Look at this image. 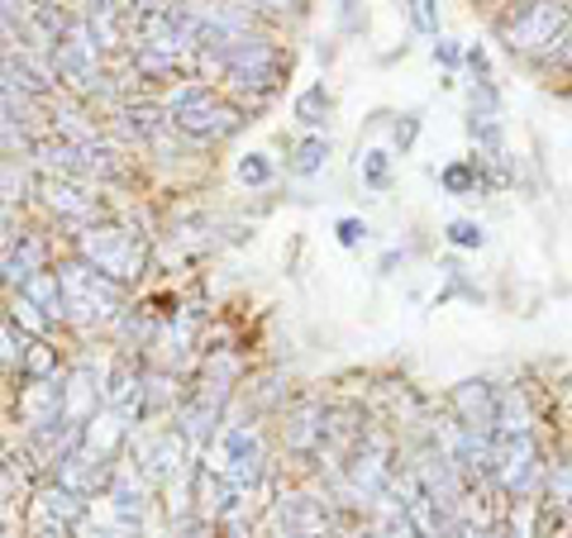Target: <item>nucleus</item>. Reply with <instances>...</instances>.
Masks as SVG:
<instances>
[{"mask_svg":"<svg viewBox=\"0 0 572 538\" xmlns=\"http://www.w3.org/2000/svg\"><path fill=\"white\" fill-rule=\"evenodd\" d=\"M82 262L105 272L110 281H134L143 272V239L130 229H115V225H86L82 229Z\"/></svg>","mask_w":572,"mask_h":538,"instance_id":"obj_2","label":"nucleus"},{"mask_svg":"<svg viewBox=\"0 0 572 538\" xmlns=\"http://www.w3.org/2000/svg\"><path fill=\"white\" fill-rule=\"evenodd\" d=\"M449 244L453 248H482L487 244V229L472 225V219H453V225H449Z\"/></svg>","mask_w":572,"mask_h":538,"instance_id":"obj_35","label":"nucleus"},{"mask_svg":"<svg viewBox=\"0 0 572 538\" xmlns=\"http://www.w3.org/2000/svg\"><path fill=\"white\" fill-rule=\"evenodd\" d=\"M20 368L29 372V382H48V376L58 372V358H53V348L29 343V348H24V358H20Z\"/></svg>","mask_w":572,"mask_h":538,"instance_id":"obj_31","label":"nucleus"},{"mask_svg":"<svg viewBox=\"0 0 572 538\" xmlns=\"http://www.w3.org/2000/svg\"><path fill=\"white\" fill-rule=\"evenodd\" d=\"M34 538H68V529H58V525H43Z\"/></svg>","mask_w":572,"mask_h":538,"instance_id":"obj_48","label":"nucleus"},{"mask_svg":"<svg viewBox=\"0 0 572 538\" xmlns=\"http://www.w3.org/2000/svg\"><path fill=\"white\" fill-rule=\"evenodd\" d=\"M101 10H124V0H91V14H101Z\"/></svg>","mask_w":572,"mask_h":538,"instance_id":"obj_46","label":"nucleus"},{"mask_svg":"<svg viewBox=\"0 0 572 538\" xmlns=\"http://www.w3.org/2000/svg\"><path fill=\"white\" fill-rule=\"evenodd\" d=\"M539 448H534V434H520V438H497V467H491V477L505 496L524 500L539 482Z\"/></svg>","mask_w":572,"mask_h":538,"instance_id":"obj_8","label":"nucleus"},{"mask_svg":"<svg viewBox=\"0 0 572 538\" xmlns=\"http://www.w3.org/2000/svg\"><path fill=\"white\" fill-rule=\"evenodd\" d=\"M20 192H24V172H20V163H10V157H0V205L14 200Z\"/></svg>","mask_w":572,"mask_h":538,"instance_id":"obj_39","label":"nucleus"},{"mask_svg":"<svg viewBox=\"0 0 572 538\" xmlns=\"http://www.w3.org/2000/svg\"><path fill=\"white\" fill-rule=\"evenodd\" d=\"M416 134H420V120L416 115H401V124H396V144L410 148V144H416Z\"/></svg>","mask_w":572,"mask_h":538,"instance_id":"obj_42","label":"nucleus"},{"mask_svg":"<svg viewBox=\"0 0 572 538\" xmlns=\"http://www.w3.org/2000/svg\"><path fill=\"white\" fill-rule=\"evenodd\" d=\"M14 239H20V225H14V215H10V205H0V252H6Z\"/></svg>","mask_w":572,"mask_h":538,"instance_id":"obj_41","label":"nucleus"},{"mask_svg":"<svg viewBox=\"0 0 572 538\" xmlns=\"http://www.w3.org/2000/svg\"><path fill=\"white\" fill-rule=\"evenodd\" d=\"M58 281H62V310H68V320L110 324L124 310V287L110 281L105 272H95V267H86V262L58 267Z\"/></svg>","mask_w":572,"mask_h":538,"instance_id":"obj_1","label":"nucleus"},{"mask_svg":"<svg viewBox=\"0 0 572 538\" xmlns=\"http://www.w3.org/2000/svg\"><path fill=\"white\" fill-rule=\"evenodd\" d=\"M453 410H458V430H477L491 434L497 430V391L487 382H463L453 391Z\"/></svg>","mask_w":572,"mask_h":538,"instance_id":"obj_13","label":"nucleus"},{"mask_svg":"<svg viewBox=\"0 0 572 538\" xmlns=\"http://www.w3.org/2000/svg\"><path fill=\"white\" fill-rule=\"evenodd\" d=\"M372 505H377V529H372V538H420L416 525H410L406 510L391 496H377Z\"/></svg>","mask_w":572,"mask_h":538,"instance_id":"obj_25","label":"nucleus"},{"mask_svg":"<svg viewBox=\"0 0 572 538\" xmlns=\"http://www.w3.org/2000/svg\"><path fill=\"white\" fill-rule=\"evenodd\" d=\"M0 529H6V525H0Z\"/></svg>","mask_w":572,"mask_h":538,"instance_id":"obj_50","label":"nucleus"},{"mask_svg":"<svg viewBox=\"0 0 572 538\" xmlns=\"http://www.w3.org/2000/svg\"><path fill=\"white\" fill-rule=\"evenodd\" d=\"M358 177H362L368 192H387L391 186V153L387 148H368L358 157Z\"/></svg>","mask_w":572,"mask_h":538,"instance_id":"obj_28","label":"nucleus"},{"mask_svg":"<svg viewBox=\"0 0 572 538\" xmlns=\"http://www.w3.org/2000/svg\"><path fill=\"white\" fill-rule=\"evenodd\" d=\"M215 472L229 486H253L258 482L263 477V438H258V430H248V424H229V430H219Z\"/></svg>","mask_w":572,"mask_h":538,"instance_id":"obj_7","label":"nucleus"},{"mask_svg":"<svg viewBox=\"0 0 572 538\" xmlns=\"http://www.w3.org/2000/svg\"><path fill=\"white\" fill-rule=\"evenodd\" d=\"M234 486L219 477L215 467H201L196 472V510H201V519H219V515H229L234 510Z\"/></svg>","mask_w":572,"mask_h":538,"instance_id":"obj_21","label":"nucleus"},{"mask_svg":"<svg viewBox=\"0 0 572 538\" xmlns=\"http://www.w3.org/2000/svg\"><path fill=\"white\" fill-rule=\"evenodd\" d=\"M10 320L14 324H20L24 329V334H48V324H53V320H48V314L34 306V300H24V296H14V306H10Z\"/></svg>","mask_w":572,"mask_h":538,"instance_id":"obj_32","label":"nucleus"},{"mask_svg":"<svg viewBox=\"0 0 572 538\" xmlns=\"http://www.w3.org/2000/svg\"><path fill=\"white\" fill-rule=\"evenodd\" d=\"M105 482H110V467L91 463L82 448H68L58 457V486L76 490V496H95V486H105Z\"/></svg>","mask_w":572,"mask_h":538,"instance_id":"obj_17","label":"nucleus"},{"mask_svg":"<svg viewBox=\"0 0 572 538\" xmlns=\"http://www.w3.org/2000/svg\"><path fill=\"white\" fill-rule=\"evenodd\" d=\"M511 538H530V505H520V519L511 515Z\"/></svg>","mask_w":572,"mask_h":538,"instance_id":"obj_44","label":"nucleus"},{"mask_svg":"<svg viewBox=\"0 0 572 538\" xmlns=\"http://www.w3.org/2000/svg\"><path fill=\"white\" fill-rule=\"evenodd\" d=\"M20 415L29 430H62V382L48 376V382H29L20 391Z\"/></svg>","mask_w":572,"mask_h":538,"instance_id":"obj_12","label":"nucleus"},{"mask_svg":"<svg viewBox=\"0 0 572 538\" xmlns=\"http://www.w3.org/2000/svg\"><path fill=\"white\" fill-rule=\"evenodd\" d=\"M20 358H24V343H20V334H14V320L0 314V368H14Z\"/></svg>","mask_w":572,"mask_h":538,"instance_id":"obj_34","label":"nucleus"},{"mask_svg":"<svg viewBox=\"0 0 572 538\" xmlns=\"http://www.w3.org/2000/svg\"><path fill=\"white\" fill-rule=\"evenodd\" d=\"M468 134H472V144H477V153H482L487 163H505V138H501L497 115H472Z\"/></svg>","mask_w":572,"mask_h":538,"instance_id":"obj_24","label":"nucleus"},{"mask_svg":"<svg viewBox=\"0 0 572 538\" xmlns=\"http://www.w3.org/2000/svg\"><path fill=\"white\" fill-rule=\"evenodd\" d=\"M39 196H43L48 210H58V215H68V219H91L95 215V200L72 177H43Z\"/></svg>","mask_w":572,"mask_h":538,"instance_id":"obj_18","label":"nucleus"},{"mask_svg":"<svg viewBox=\"0 0 572 538\" xmlns=\"http://www.w3.org/2000/svg\"><path fill=\"white\" fill-rule=\"evenodd\" d=\"M238 182H244V186H267V182H273V163H267L263 153L238 157Z\"/></svg>","mask_w":572,"mask_h":538,"instance_id":"obj_33","label":"nucleus"},{"mask_svg":"<svg viewBox=\"0 0 572 538\" xmlns=\"http://www.w3.org/2000/svg\"><path fill=\"white\" fill-rule=\"evenodd\" d=\"M34 272H43V244L34 234H20V239L0 252V277H6L10 287H24Z\"/></svg>","mask_w":572,"mask_h":538,"instance_id":"obj_19","label":"nucleus"},{"mask_svg":"<svg viewBox=\"0 0 572 538\" xmlns=\"http://www.w3.org/2000/svg\"><path fill=\"white\" fill-rule=\"evenodd\" d=\"M439 182H443V192L449 196H472L477 186H482V177H477V163H449L439 172Z\"/></svg>","mask_w":572,"mask_h":538,"instance_id":"obj_30","label":"nucleus"},{"mask_svg":"<svg viewBox=\"0 0 572 538\" xmlns=\"http://www.w3.org/2000/svg\"><path fill=\"white\" fill-rule=\"evenodd\" d=\"M339 29L344 34H362V29H368V10H362V0H339Z\"/></svg>","mask_w":572,"mask_h":538,"instance_id":"obj_37","label":"nucleus"},{"mask_svg":"<svg viewBox=\"0 0 572 538\" xmlns=\"http://www.w3.org/2000/svg\"><path fill=\"white\" fill-rule=\"evenodd\" d=\"M105 401V386H101V372L95 368H72V376L62 382V430L68 434H82L86 424L95 420V405Z\"/></svg>","mask_w":572,"mask_h":538,"instance_id":"obj_9","label":"nucleus"},{"mask_svg":"<svg viewBox=\"0 0 572 538\" xmlns=\"http://www.w3.org/2000/svg\"><path fill=\"white\" fill-rule=\"evenodd\" d=\"M39 519L43 525H58V529H72V525H82L86 519V496H76V490H68V486H43L39 490Z\"/></svg>","mask_w":572,"mask_h":538,"instance_id":"obj_16","label":"nucleus"},{"mask_svg":"<svg viewBox=\"0 0 572 538\" xmlns=\"http://www.w3.org/2000/svg\"><path fill=\"white\" fill-rule=\"evenodd\" d=\"M124 134H134V138H163V110H157V105H130V110H124Z\"/></svg>","mask_w":572,"mask_h":538,"instance_id":"obj_27","label":"nucleus"},{"mask_svg":"<svg viewBox=\"0 0 572 538\" xmlns=\"http://www.w3.org/2000/svg\"><path fill=\"white\" fill-rule=\"evenodd\" d=\"M362 239H368V225H362V219H339V244L344 248H354Z\"/></svg>","mask_w":572,"mask_h":538,"instance_id":"obj_40","label":"nucleus"},{"mask_svg":"<svg viewBox=\"0 0 572 538\" xmlns=\"http://www.w3.org/2000/svg\"><path fill=\"white\" fill-rule=\"evenodd\" d=\"M387 482H391V443L387 434H362L354 457H348V496L358 505H372L377 496H387Z\"/></svg>","mask_w":572,"mask_h":538,"instance_id":"obj_6","label":"nucleus"},{"mask_svg":"<svg viewBox=\"0 0 572 538\" xmlns=\"http://www.w3.org/2000/svg\"><path fill=\"white\" fill-rule=\"evenodd\" d=\"M468 62H472V68L487 76V53H482V49H468Z\"/></svg>","mask_w":572,"mask_h":538,"instance_id":"obj_47","label":"nucleus"},{"mask_svg":"<svg viewBox=\"0 0 572 538\" xmlns=\"http://www.w3.org/2000/svg\"><path fill=\"white\" fill-rule=\"evenodd\" d=\"M182 467H186V438L177 430H163V434H153L149 443H139V472L143 477L172 482Z\"/></svg>","mask_w":572,"mask_h":538,"instance_id":"obj_11","label":"nucleus"},{"mask_svg":"<svg viewBox=\"0 0 572 538\" xmlns=\"http://www.w3.org/2000/svg\"><path fill=\"white\" fill-rule=\"evenodd\" d=\"M410 24L420 34H439V0H410Z\"/></svg>","mask_w":572,"mask_h":538,"instance_id":"obj_36","label":"nucleus"},{"mask_svg":"<svg viewBox=\"0 0 572 538\" xmlns=\"http://www.w3.org/2000/svg\"><path fill=\"white\" fill-rule=\"evenodd\" d=\"M253 6H263V10H300V0H253Z\"/></svg>","mask_w":572,"mask_h":538,"instance_id":"obj_45","label":"nucleus"},{"mask_svg":"<svg viewBox=\"0 0 572 538\" xmlns=\"http://www.w3.org/2000/svg\"><path fill=\"white\" fill-rule=\"evenodd\" d=\"M282 538H329V510L320 500H310V496H286Z\"/></svg>","mask_w":572,"mask_h":538,"instance_id":"obj_14","label":"nucleus"},{"mask_svg":"<svg viewBox=\"0 0 572 538\" xmlns=\"http://www.w3.org/2000/svg\"><path fill=\"white\" fill-rule=\"evenodd\" d=\"M325 420H329V410H325V405H300L296 415L286 420V448L310 453L315 443H325Z\"/></svg>","mask_w":572,"mask_h":538,"instance_id":"obj_20","label":"nucleus"},{"mask_svg":"<svg viewBox=\"0 0 572 538\" xmlns=\"http://www.w3.org/2000/svg\"><path fill=\"white\" fill-rule=\"evenodd\" d=\"M101 49H95V39H91V29H86V20H68L62 24V34H58V43H53V76H62L68 86H76V91H101V58H95Z\"/></svg>","mask_w":572,"mask_h":538,"instance_id":"obj_5","label":"nucleus"},{"mask_svg":"<svg viewBox=\"0 0 572 538\" xmlns=\"http://www.w3.org/2000/svg\"><path fill=\"white\" fill-rule=\"evenodd\" d=\"M568 24H572L568 0H530V6H520V14L501 34H505V49L511 53H539V49H549V43H563Z\"/></svg>","mask_w":572,"mask_h":538,"instance_id":"obj_4","label":"nucleus"},{"mask_svg":"<svg viewBox=\"0 0 572 538\" xmlns=\"http://www.w3.org/2000/svg\"><path fill=\"white\" fill-rule=\"evenodd\" d=\"M549 490H553V500L572 505V457H563V463L549 467Z\"/></svg>","mask_w":572,"mask_h":538,"instance_id":"obj_38","label":"nucleus"},{"mask_svg":"<svg viewBox=\"0 0 572 538\" xmlns=\"http://www.w3.org/2000/svg\"><path fill=\"white\" fill-rule=\"evenodd\" d=\"M458 58H463V53H458L453 39H439L435 43V62H443V68H458Z\"/></svg>","mask_w":572,"mask_h":538,"instance_id":"obj_43","label":"nucleus"},{"mask_svg":"<svg viewBox=\"0 0 572 538\" xmlns=\"http://www.w3.org/2000/svg\"><path fill=\"white\" fill-rule=\"evenodd\" d=\"M325 157H329V138L325 134H310V138H300V144H296L292 172H296V177H315V172L325 167Z\"/></svg>","mask_w":572,"mask_h":538,"instance_id":"obj_26","label":"nucleus"},{"mask_svg":"<svg viewBox=\"0 0 572 538\" xmlns=\"http://www.w3.org/2000/svg\"><path fill=\"white\" fill-rule=\"evenodd\" d=\"M329 110H334V101H329L325 82H315V86H306V91L296 96V120H300V124H310V130L329 120Z\"/></svg>","mask_w":572,"mask_h":538,"instance_id":"obj_29","label":"nucleus"},{"mask_svg":"<svg viewBox=\"0 0 572 538\" xmlns=\"http://www.w3.org/2000/svg\"><path fill=\"white\" fill-rule=\"evenodd\" d=\"M167 115L186 138H201V144H219V138L238 134V124H244V115L219 96H211V91H182Z\"/></svg>","mask_w":572,"mask_h":538,"instance_id":"obj_3","label":"nucleus"},{"mask_svg":"<svg viewBox=\"0 0 572 538\" xmlns=\"http://www.w3.org/2000/svg\"><path fill=\"white\" fill-rule=\"evenodd\" d=\"M124 434H130V424H124L115 410H105V415H95L86 430H82V453L91 457V463H101V467H110V457L120 453V443H124Z\"/></svg>","mask_w":572,"mask_h":538,"instance_id":"obj_15","label":"nucleus"},{"mask_svg":"<svg viewBox=\"0 0 572 538\" xmlns=\"http://www.w3.org/2000/svg\"><path fill=\"white\" fill-rule=\"evenodd\" d=\"M105 500H110V525H115L120 534L139 529L143 519V505H149V490H143V482L134 477V467H115L105 482Z\"/></svg>","mask_w":572,"mask_h":538,"instance_id":"obj_10","label":"nucleus"},{"mask_svg":"<svg viewBox=\"0 0 572 538\" xmlns=\"http://www.w3.org/2000/svg\"><path fill=\"white\" fill-rule=\"evenodd\" d=\"M20 296L34 300V306L48 314V320H68V310H62V281H58V272H48V267L24 281Z\"/></svg>","mask_w":572,"mask_h":538,"instance_id":"obj_23","label":"nucleus"},{"mask_svg":"<svg viewBox=\"0 0 572 538\" xmlns=\"http://www.w3.org/2000/svg\"><path fill=\"white\" fill-rule=\"evenodd\" d=\"M0 376H6V368H0Z\"/></svg>","mask_w":572,"mask_h":538,"instance_id":"obj_49","label":"nucleus"},{"mask_svg":"<svg viewBox=\"0 0 572 538\" xmlns=\"http://www.w3.org/2000/svg\"><path fill=\"white\" fill-rule=\"evenodd\" d=\"M520 434H530V405H524L515 386L497 391V430H491V438H520Z\"/></svg>","mask_w":572,"mask_h":538,"instance_id":"obj_22","label":"nucleus"}]
</instances>
